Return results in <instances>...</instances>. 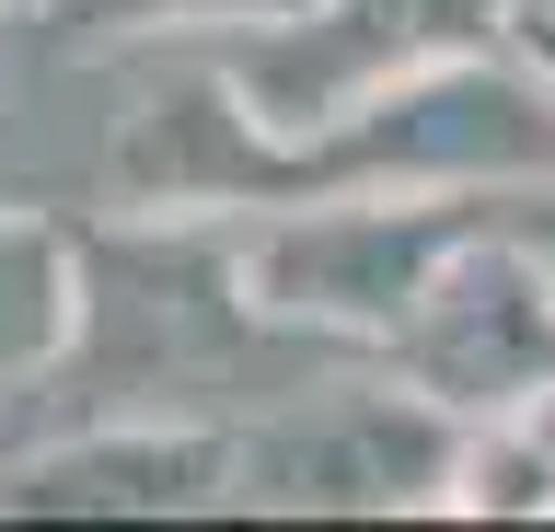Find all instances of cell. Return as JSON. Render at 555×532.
<instances>
[{"mask_svg": "<svg viewBox=\"0 0 555 532\" xmlns=\"http://www.w3.org/2000/svg\"><path fill=\"white\" fill-rule=\"evenodd\" d=\"M463 244V220L440 209H336V220H301V232H267L255 244V301L289 324H371L393 336L428 267Z\"/></svg>", "mask_w": 555, "mask_h": 532, "instance_id": "cell-5", "label": "cell"}, {"mask_svg": "<svg viewBox=\"0 0 555 532\" xmlns=\"http://www.w3.org/2000/svg\"><path fill=\"white\" fill-rule=\"evenodd\" d=\"M69 255H59V232H35V220H0V393L24 382L35 359H59V336H69Z\"/></svg>", "mask_w": 555, "mask_h": 532, "instance_id": "cell-7", "label": "cell"}, {"mask_svg": "<svg viewBox=\"0 0 555 532\" xmlns=\"http://www.w3.org/2000/svg\"><path fill=\"white\" fill-rule=\"evenodd\" d=\"M232 486V452L220 440H81V452H47L12 475V509H208V497Z\"/></svg>", "mask_w": 555, "mask_h": 532, "instance_id": "cell-6", "label": "cell"}, {"mask_svg": "<svg viewBox=\"0 0 555 532\" xmlns=\"http://www.w3.org/2000/svg\"><path fill=\"white\" fill-rule=\"evenodd\" d=\"M393 359L428 405H520L532 382H555V278H532L509 244H451L393 313Z\"/></svg>", "mask_w": 555, "mask_h": 532, "instance_id": "cell-1", "label": "cell"}, {"mask_svg": "<svg viewBox=\"0 0 555 532\" xmlns=\"http://www.w3.org/2000/svg\"><path fill=\"white\" fill-rule=\"evenodd\" d=\"M486 24V0H324L289 12V36L232 47V93L255 105V128H336L359 93L405 81L416 59H440Z\"/></svg>", "mask_w": 555, "mask_h": 532, "instance_id": "cell-2", "label": "cell"}, {"mask_svg": "<svg viewBox=\"0 0 555 532\" xmlns=\"http://www.w3.org/2000/svg\"><path fill=\"white\" fill-rule=\"evenodd\" d=\"M509 244H520V255H544V267H555V209H532V220L509 232Z\"/></svg>", "mask_w": 555, "mask_h": 532, "instance_id": "cell-9", "label": "cell"}, {"mask_svg": "<svg viewBox=\"0 0 555 532\" xmlns=\"http://www.w3.org/2000/svg\"><path fill=\"white\" fill-rule=\"evenodd\" d=\"M451 428L428 405H393V393H336V405H301V417L255 428L232 452L243 497L267 509H405L451 475Z\"/></svg>", "mask_w": 555, "mask_h": 532, "instance_id": "cell-4", "label": "cell"}, {"mask_svg": "<svg viewBox=\"0 0 555 532\" xmlns=\"http://www.w3.org/2000/svg\"><path fill=\"white\" fill-rule=\"evenodd\" d=\"M520 47H532V59L555 70V12H520Z\"/></svg>", "mask_w": 555, "mask_h": 532, "instance_id": "cell-10", "label": "cell"}, {"mask_svg": "<svg viewBox=\"0 0 555 532\" xmlns=\"http://www.w3.org/2000/svg\"><path fill=\"white\" fill-rule=\"evenodd\" d=\"M81 36H116V24H289L301 0H59Z\"/></svg>", "mask_w": 555, "mask_h": 532, "instance_id": "cell-8", "label": "cell"}, {"mask_svg": "<svg viewBox=\"0 0 555 532\" xmlns=\"http://www.w3.org/2000/svg\"><path fill=\"white\" fill-rule=\"evenodd\" d=\"M93 278L104 301H69V313H93V382H116V405L197 393L255 348V313L220 289L208 244H93Z\"/></svg>", "mask_w": 555, "mask_h": 532, "instance_id": "cell-3", "label": "cell"}]
</instances>
